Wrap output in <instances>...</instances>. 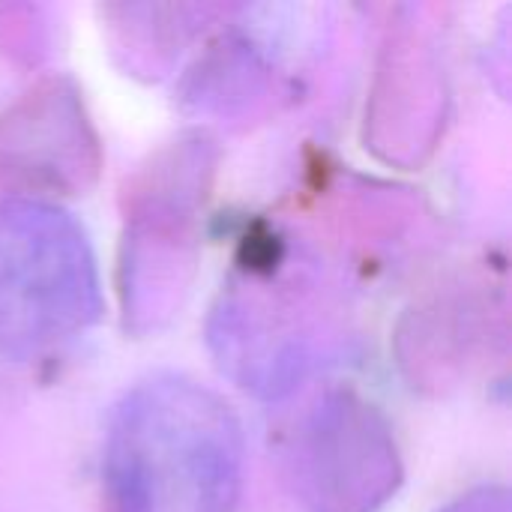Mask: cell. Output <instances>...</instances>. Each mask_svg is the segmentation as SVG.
<instances>
[{"mask_svg":"<svg viewBox=\"0 0 512 512\" xmlns=\"http://www.w3.org/2000/svg\"><path fill=\"white\" fill-rule=\"evenodd\" d=\"M243 465L231 405L180 375L132 387L108 426L105 480L117 512H234Z\"/></svg>","mask_w":512,"mask_h":512,"instance_id":"obj_1","label":"cell"},{"mask_svg":"<svg viewBox=\"0 0 512 512\" xmlns=\"http://www.w3.org/2000/svg\"><path fill=\"white\" fill-rule=\"evenodd\" d=\"M102 312L99 270L84 228L42 201H0V354L60 351Z\"/></svg>","mask_w":512,"mask_h":512,"instance_id":"obj_2","label":"cell"},{"mask_svg":"<svg viewBox=\"0 0 512 512\" xmlns=\"http://www.w3.org/2000/svg\"><path fill=\"white\" fill-rule=\"evenodd\" d=\"M291 465L297 495L312 512H375L402 477L390 426L345 390L321 396L303 417Z\"/></svg>","mask_w":512,"mask_h":512,"instance_id":"obj_3","label":"cell"},{"mask_svg":"<svg viewBox=\"0 0 512 512\" xmlns=\"http://www.w3.org/2000/svg\"><path fill=\"white\" fill-rule=\"evenodd\" d=\"M444 512H510V495L504 489H480L450 504Z\"/></svg>","mask_w":512,"mask_h":512,"instance_id":"obj_4","label":"cell"}]
</instances>
